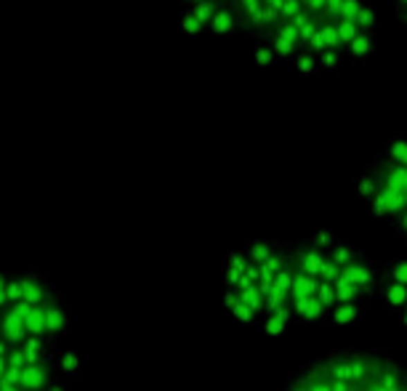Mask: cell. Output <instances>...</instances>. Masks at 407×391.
I'll list each match as a JSON object with an SVG mask.
<instances>
[{
	"mask_svg": "<svg viewBox=\"0 0 407 391\" xmlns=\"http://www.w3.org/2000/svg\"><path fill=\"white\" fill-rule=\"evenodd\" d=\"M365 0H343L341 3V19H356V11L362 8Z\"/></svg>",
	"mask_w": 407,
	"mask_h": 391,
	"instance_id": "5bb4252c",
	"label": "cell"
},
{
	"mask_svg": "<svg viewBox=\"0 0 407 391\" xmlns=\"http://www.w3.org/2000/svg\"><path fill=\"white\" fill-rule=\"evenodd\" d=\"M397 17H399V21H402V27L407 30V8H405V11H397Z\"/></svg>",
	"mask_w": 407,
	"mask_h": 391,
	"instance_id": "e0dca14e",
	"label": "cell"
},
{
	"mask_svg": "<svg viewBox=\"0 0 407 391\" xmlns=\"http://www.w3.org/2000/svg\"><path fill=\"white\" fill-rule=\"evenodd\" d=\"M327 253H330V258L338 264V266H346V264H352V261H356L359 255H362V251L356 248L354 242H349V239H336L330 248H327Z\"/></svg>",
	"mask_w": 407,
	"mask_h": 391,
	"instance_id": "8992f818",
	"label": "cell"
},
{
	"mask_svg": "<svg viewBox=\"0 0 407 391\" xmlns=\"http://www.w3.org/2000/svg\"><path fill=\"white\" fill-rule=\"evenodd\" d=\"M375 192H378V179L373 176V170L365 168L354 179V194L359 197V200H362V203H368Z\"/></svg>",
	"mask_w": 407,
	"mask_h": 391,
	"instance_id": "ba28073f",
	"label": "cell"
},
{
	"mask_svg": "<svg viewBox=\"0 0 407 391\" xmlns=\"http://www.w3.org/2000/svg\"><path fill=\"white\" fill-rule=\"evenodd\" d=\"M306 239H309L311 245H317V248L327 251V248H330V245H333V242L338 239V235H336V232H330V229H317L314 235H309Z\"/></svg>",
	"mask_w": 407,
	"mask_h": 391,
	"instance_id": "4fadbf2b",
	"label": "cell"
},
{
	"mask_svg": "<svg viewBox=\"0 0 407 391\" xmlns=\"http://www.w3.org/2000/svg\"><path fill=\"white\" fill-rule=\"evenodd\" d=\"M336 30H338V37H341V43H343V51H346V46L354 40L356 35L362 33V30L356 27L354 19H338V21H336Z\"/></svg>",
	"mask_w": 407,
	"mask_h": 391,
	"instance_id": "8fae6325",
	"label": "cell"
},
{
	"mask_svg": "<svg viewBox=\"0 0 407 391\" xmlns=\"http://www.w3.org/2000/svg\"><path fill=\"white\" fill-rule=\"evenodd\" d=\"M362 320V307L359 304H336L327 311L325 325H356Z\"/></svg>",
	"mask_w": 407,
	"mask_h": 391,
	"instance_id": "277c9868",
	"label": "cell"
},
{
	"mask_svg": "<svg viewBox=\"0 0 407 391\" xmlns=\"http://www.w3.org/2000/svg\"><path fill=\"white\" fill-rule=\"evenodd\" d=\"M405 245H407V239H405Z\"/></svg>",
	"mask_w": 407,
	"mask_h": 391,
	"instance_id": "ac0fdd59",
	"label": "cell"
},
{
	"mask_svg": "<svg viewBox=\"0 0 407 391\" xmlns=\"http://www.w3.org/2000/svg\"><path fill=\"white\" fill-rule=\"evenodd\" d=\"M391 3H394V8H397V11H405L407 8V0H391Z\"/></svg>",
	"mask_w": 407,
	"mask_h": 391,
	"instance_id": "2e32d148",
	"label": "cell"
},
{
	"mask_svg": "<svg viewBox=\"0 0 407 391\" xmlns=\"http://www.w3.org/2000/svg\"><path fill=\"white\" fill-rule=\"evenodd\" d=\"M341 59L343 53L333 51V48H325L320 56H317V64H320V72H338L341 69Z\"/></svg>",
	"mask_w": 407,
	"mask_h": 391,
	"instance_id": "7c38bea8",
	"label": "cell"
},
{
	"mask_svg": "<svg viewBox=\"0 0 407 391\" xmlns=\"http://www.w3.org/2000/svg\"><path fill=\"white\" fill-rule=\"evenodd\" d=\"M78 375L62 290L37 269H0V391H72Z\"/></svg>",
	"mask_w": 407,
	"mask_h": 391,
	"instance_id": "6da1fadb",
	"label": "cell"
},
{
	"mask_svg": "<svg viewBox=\"0 0 407 391\" xmlns=\"http://www.w3.org/2000/svg\"><path fill=\"white\" fill-rule=\"evenodd\" d=\"M356 27L362 30V33H375V30H381V21H383V17H381V11L375 8L373 3H362V8L356 11Z\"/></svg>",
	"mask_w": 407,
	"mask_h": 391,
	"instance_id": "52a82bcc",
	"label": "cell"
},
{
	"mask_svg": "<svg viewBox=\"0 0 407 391\" xmlns=\"http://www.w3.org/2000/svg\"><path fill=\"white\" fill-rule=\"evenodd\" d=\"M375 298L381 301V307L389 314H399V309L405 307L407 301V285L394 282V280H381L375 288Z\"/></svg>",
	"mask_w": 407,
	"mask_h": 391,
	"instance_id": "3957f363",
	"label": "cell"
},
{
	"mask_svg": "<svg viewBox=\"0 0 407 391\" xmlns=\"http://www.w3.org/2000/svg\"><path fill=\"white\" fill-rule=\"evenodd\" d=\"M381 280H394L407 285V258H391L386 264H381Z\"/></svg>",
	"mask_w": 407,
	"mask_h": 391,
	"instance_id": "9c48e42d",
	"label": "cell"
},
{
	"mask_svg": "<svg viewBox=\"0 0 407 391\" xmlns=\"http://www.w3.org/2000/svg\"><path fill=\"white\" fill-rule=\"evenodd\" d=\"M343 53H349L352 59H356V62H365V59H373V53H375V33H359L346 46V51Z\"/></svg>",
	"mask_w": 407,
	"mask_h": 391,
	"instance_id": "5b68a950",
	"label": "cell"
},
{
	"mask_svg": "<svg viewBox=\"0 0 407 391\" xmlns=\"http://www.w3.org/2000/svg\"><path fill=\"white\" fill-rule=\"evenodd\" d=\"M397 317H399V322H402V325L407 327V301H405V307L399 309V314H397Z\"/></svg>",
	"mask_w": 407,
	"mask_h": 391,
	"instance_id": "9a60e30c",
	"label": "cell"
},
{
	"mask_svg": "<svg viewBox=\"0 0 407 391\" xmlns=\"http://www.w3.org/2000/svg\"><path fill=\"white\" fill-rule=\"evenodd\" d=\"M282 391H407V367L394 349H338L298 367Z\"/></svg>",
	"mask_w": 407,
	"mask_h": 391,
	"instance_id": "7a4b0ae2",
	"label": "cell"
},
{
	"mask_svg": "<svg viewBox=\"0 0 407 391\" xmlns=\"http://www.w3.org/2000/svg\"><path fill=\"white\" fill-rule=\"evenodd\" d=\"M383 154L389 157V160H394V163H399V165H407V136H394L386 144V149H383Z\"/></svg>",
	"mask_w": 407,
	"mask_h": 391,
	"instance_id": "30bf717a",
	"label": "cell"
}]
</instances>
